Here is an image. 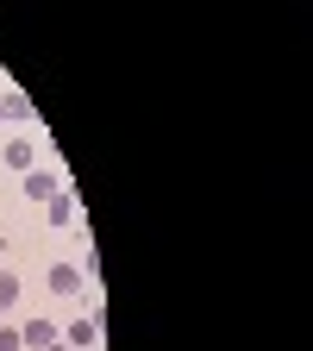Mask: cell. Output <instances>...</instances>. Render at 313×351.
<instances>
[{
    "label": "cell",
    "instance_id": "cell-1",
    "mask_svg": "<svg viewBox=\"0 0 313 351\" xmlns=\"http://www.w3.org/2000/svg\"><path fill=\"white\" fill-rule=\"evenodd\" d=\"M57 195H63V182H57L51 169H25V201H44V207H51Z\"/></svg>",
    "mask_w": 313,
    "mask_h": 351
},
{
    "label": "cell",
    "instance_id": "cell-2",
    "mask_svg": "<svg viewBox=\"0 0 313 351\" xmlns=\"http://www.w3.org/2000/svg\"><path fill=\"white\" fill-rule=\"evenodd\" d=\"M63 345H69V351H95V345H101V320H95V314H82V320L69 326Z\"/></svg>",
    "mask_w": 313,
    "mask_h": 351
},
{
    "label": "cell",
    "instance_id": "cell-3",
    "mask_svg": "<svg viewBox=\"0 0 313 351\" xmlns=\"http://www.w3.org/2000/svg\"><path fill=\"white\" fill-rule=\"evenodd\" d=\"M19 345H25V351L57 345V326H51V320H25V326H19Z\"/></svg>",
    "mask_w": 313,
    "mask_h": 351
},
{
    "label": "cell",
    "instance_id": "cell-4",
    "mask_svg": "<svg viewBox=\"0 0 313 351\" xmlns=\"http://www.w3.org/2000/svg\"><path fill=\"white\" fill-rule=\"evenodd\" d=\"M51 289L57 295H82V270H75V263H57V270H51Z\"/></svg>",
    "mask_w": 313,
    "mask_h": 351
},
{
    "label": "cell",
    "instance_id": "cell-5",
    "mask_svg": "<svg viewBox=\"0 0 313 351\" xmlns=\"http://www.w3.org/2000/svg\"><path fill=\"white\" fill-rule=\"evenodd\" d=\"M0 119H38V107L25 95H0Z\"/></svg>",
    "mask_w": 313,
    "mask_h": 351
},
{
    "label": "cell",
    "instance_id": "cell-6",
    "mask_svg": "<svg viewBox=\"0 0 313 351\" xmlns=\"http://www.w3.org/2000/svg\"><path fill=\"white\" fill-rule=\"evenodd\" d=\"M51 226H75V195H69V189L51 201Z\"/></svg>",
    "mask_w": 313,
    "mask_h": 351
},
{
    "label": "cell",
    "instance_id": "cell-7",
    "mask_svg": "<svg viewBox=\"0 0 313 351\" xmlns=\"http://www.w3.org/2000/svg\"><path fill=\"white\" fill-rule=\"evenodd\" d=\"M32 163H38V157H32V145H25V138H13V145H7V169H19V176H25Z\"/></svg>",
    "mask_w": 313,
    "mask_h": 351
},
{
    "label": "cell",
    "instance_id": "cell-8",
    "mask_svg": "<svg viewBox=\"0 0 313 351\" xmlns=\"http://www.w3.org/2000/svg\"><path fill=\"white\" fill-rule=\"evenodd\" d=\"M13 301H19V276H13V270H0V307H13Z\"/></svg>",
    "mask_w": 313,
    "mask_h": 351
},
{
    "label": "cell",
    "instance_id": "cell-9",
    "mask_svg": "<svg viewBox=\"0 0 313 351\" xmlns=\"http://www.w3.org/2000/svg\"><path fill=\"white\" fill-rule=\"evenodd\" d=\"M0 351H25V345H19V332H13V326H0Z\"/></svg>",
    "mask_w": 313,
    "mask_h": 351
},
{
    "label": "cell",
    "instance_id": "cell-10",
    "mask_svg": "<svg viewBox=\"0 0 313 351\" xmlns=\"http://www.w3.org/2000/svg\"><path fill=\"white\" fill-rule=\"evenodd\" d=\"M44 351H69V345H63V339H57V345H44Z\"/></svg>",
    "mask_w": 313,
    "mask_h": 351
}]
</instances>
